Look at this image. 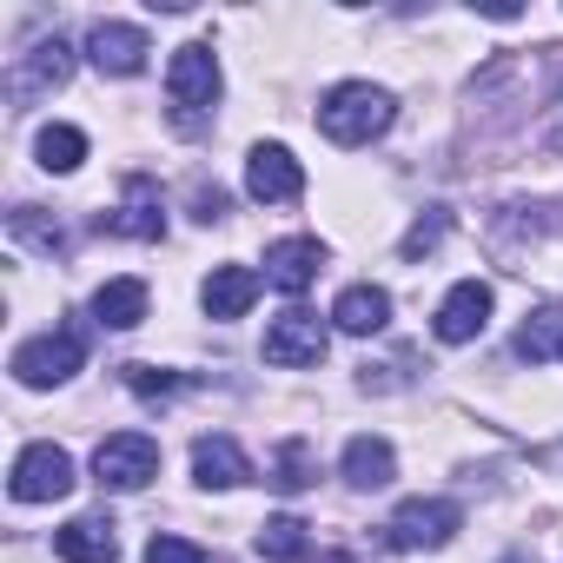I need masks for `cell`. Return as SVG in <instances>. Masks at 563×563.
<instances>
[{"label": "cell", "instance_id": "cell-2", "mask_svg": "<svg viewBox=\"0 0 563 563\" xmlns=\"http://www.w3.org/2000/svg\"><path fill=\"white\" fill-rule=\"evenodd\" d=\"M166 100H173V126L179 133H199L206 113L219 107V54L212 41H186L166 67Z\"/></svg>", "mask_w": 563, "mask_h": 563}, {"label": "cell", "instance_id": "cell-7", "mask_svg": "<svg viewBox=\"0 0 563 563\" xmlns=\"http://www.w3.org/2000/svg\"><path fill=\"white\" fill-rule=\"evenodd\" d=\"M8 490H14V504H54V497L74 490V457L60 444H27L14 457V484Z\"/></svg>", "mask_w": 563, "mask_h": 563}, {"label": "cell", "instance_id": "cell-15", "mask_svg": "<svg viewBox=\"0 0 563 563\" xmlns=\"http://www.w3.org/2000/svg\"><path fill=\"white\" fill-rule=\"evenodd\" d=\"M54 550H60V563H120L113 517H74V523H60Z\"/></svg>", "mask_w": 563, "mask_h": 563}, {"label": "cell", "instance_id": "cell-28", "mask_svg": "<svg viewBox=\"0 0 563 563\" xmlns=\"http://www.w3.org/2000/svg\"><path fill=\"white\" fill-rule=\"evenodd\" d=\"M225 212H232V199H225L219 186H192V219H199V225H219Z\"/></svg>", "mask_w": 563, "mask_h": 563}, {"label": "cell", "instance_id": "cell-18", "mask_svg": "<svg viewBox=\"0 0 563 563\" xmlns=\"http://www.w3.org/2000/svg\"><path fill=\"white\" fill-rule=\"evenodd\" d=\"M93 319L107 332H133L146 319V278H107V286L93 292Z\"/></svg>", "mask_w": 563, "mask_h": 563}, {"label": "cell", "instance_id": "cell-29", "mask_svg": "<svg viewBox=\"0 0 563 563\" xmlns=\"http://www.w3.org/2000/svg\"><path fill=\"white\" fill-rule=\"evenodd\" d=\"M543 146H550V153H563V93L543 107Z\"/></svg>", "mask_w": 563, "mask_h": 563}, {"label": "cell", "instance_id": "cell-21", "mask_svg": "<svg viewBox=\"0 0 563 563\" xmlns=\"http://www.w3.org/2000/svg\"><path fill=\"white\" fill-rule=\"evenodd\" d=\"M265 484H272V490H286V497L312 490V484H319V451H312L306 438H286V444L272 451V464H265Z\"/></svg>", "mask_w": 563, "mask_h": 563}, {"label": "cell", "instance_id": "cell-3", "mask_svg": "<svg viewBox=\"0 0 563 563\" xmlns=\"http://www.w3.org/2000/svg\"><path fill=\"white\" fill-rule=\"evenodd\" d=\"M87 365V325H54V332H41V339H27L21 352H14V378L27 385V391H47V385H67L74 372Z\"/></svg>", "mask_w": 563, "mask_h": 563}, {"label": "cell", "instance_id": "cell-26", "mask_svg": "<svg viewBox=\"0 0 563 563\" xmlns=\"http://www.w3.org/2000/svg\"><path fill=\"white\" fill-rule=\"evenodd\" d=\"M120 378H126V391H140V398H173V391H186V378L179 372H159V365H120Z\"/></svg>", "mask_w": 563, "mask_h": 563}, {"label": "cell", "instance_id": "cell-25", "mask_svg": "<svg viewBox=\"0 0 563 563\" xmlns=\"http://www.w3.org/2000/svg\"><path fill=\"white\" fill-rule=\"evenodd\" d=\"M444 232H451V212H444V206H431V212H418V219H411V232L398 239V252H405V265H418V258H431V252L444 245Z\"/></svg>", "mask_w": 563, "mask_h": 563}, {"label": "cell", "instance_id": "cell-16", "mask_svg": "<svg viewBox=\"0 0 563 563\" xmlns=\"http://www.w3.org/2000/svg\"><path fill=\"white\" fill-rule=\"evenodd\" d=\"M252 299H258V272H252V265H219V272L206 278V292H199L206 319H245Z\"/></svg>", "mask_w": 563, "mask_h": 563}, {"label": "cell", "instance_id": "cell-22", "mask_svg": "<svg viewBox=\"0 0 563 563\" xmlns=\"http://www.w3.org/2000/svg\"><path fill=\"white\" fill-rule=\"evenodd\" d=\"M8 232H14L27 252H41V258H60V252H67V225L47 219L41 206H14V212H8Z\"/></svg>", "mask_w": 563, "mask_h": 563}, {"label": "cell", "instance_id": "cell-27", "mask_svg": "<svg viewBox=\"0 0 563 563\" xmlns=\"http://www.w3.org/2000/svg\"><path fill=\"white\" fill-rule=\"evenodd\" d=\"M146 563H206V550L186 543V537H153L146 543Z\"/></svg>", "mask_w": 563, "mask_h": 563}, {"label": "cell", "instance_id": "cell-14", "mask_svg": "<svg viewBox=\"0 0 563 563\" xmlns=\"http://www.w3.org/2000/svg\"><path fill=\"white\" fill-rule=\"evenodd\" d=\"M192 477H199L206 490H239V484H252V464H245V451H239L232 438L206 431V438L192 444Z\"/></svg>", "mask_w": 563, "mask_h": 563}, {"label": "cell", "instance_id": "cell-9", "mask_svg": "<svg viewBox=\"0 0 563 563\" xmlns=\"http://www.w3.org/2000/svg\"><path fill=\"white\" fill-rule=\"evenodd\" d=\"M484 325H490V286L484 278H457V286L444 292V306H438V319H431L438 345H471Z\"/></svg>", "mask_w": 563, "mask_h": 563}, {"label": "cell", "instance_id": "cell-17", "mask_svg": "<svg viewBox=\"0 0 563 563\" xmlns=\"http://www.w3.org/2000/svg\"><path fill=\"white\" fill-rule=\"evenodd\" d=\"M332 325L352 332V339L385 332V325H391V292H385V286H345L339 306H332Z\"/></svg>", "mask_w": 563, "mask_h": 563}, {"label": "cell", "instance_id": "cell-8", "mask_svg": "<svg viewBox=\"0 0 563 563\" xmlns=\"http://www.w3.org/2000/svg\"><path fill=\"white\" fill-rule=\"evenodd\" d=\"M67 74H74V47L54 34V41L27 47V54L8 67V100H14V107H27L34 93H47V87H67Z\"/></svg>", "mask_w": 563, "mask_h": 563}, {"label": "cell", "instance_id": "cell-19", "mask_svg": "<svg viewBox=\"0 0 563 563\" xmlns=\"http://www.w3.org/2000/svg\"><path fill=\"white\" fill-rule=\"evenodd\" d=\"M398 477V451L385 438H352L345 444V484L352 490H385Z\"/></svg>", "mask_w": 563, "mask_h": 563}, {"label": "cell", "instance_id": "cell-23", "mask_svg": "<svg viewBox=\"0 0 563 563\" xmlns=\"http://www.w3.org/2000/svg\"><path fill=\"white\" fill-rule=\"evenodd\" d=\"M550 352H563V306H543V312H530V319H523V332H517V358L543 365Z\"/></svg>", "mask_w": 563, "mask_h": 563}, {"label": "cell", "instance_id": "cell-4", "mask_svg": "<svg viewBox=\"0 0 563 563\" xmlns=\"http://www.w3.org/2000/svg\"><path fill=\"white\" fill-rule=\"evenodd\" d=\"M464 530V504L457 497H411L385 517V550H444Z\"/></svg>", "mask_w": 563, "mask_h": 563}, {"label": "cell", "instance_id": "cell-24", "mask_svg": "<svg viewBox=\"0 0 563 563\" xmlns=\"http://www.w3.org/2000/svg\"><path fill=\"white\" fill-rule=\"evenodd\" d=\"M34 153H41L47 173H74V166L87 159V133H80V126H41Z\"/></svg>", "mask_w": 563, "mask_h": 563}, {"label": "cell", "instance_id": "cell-5", "mask_svg": "<svg viewBox=\"0 0 563 563\" xmlns=\"http://www.w3.org/2000/svg\"><path fill=\"white\" fill-rule=\"evenodd\" d=\"M93 477H100V490H146L159 477V444L146 431H113L93 451Z\"/></svg>", "mask_w": 563, "mask_h": 563}, {"label": "cell", "instance_id": "cell-31", "mask_svg": "<svg viewBox=\"0 0 563 563\" xmlns=\"http://www.w3.org/2000/svg\"><path fill=\"white\" fill-rule=\"evenodd\" d=\"M325 563H365V556H345V550H339V556H325Z\"/></svg>", "mask_w": 563, "mask_h": 563}, {"label": "cell", "instance_id": "cell-30", "mask_svg": "<svg viewBox=\"0 0 563 563\" xmlns=\"http://www.w3.org/2000/svg\"><path fill=\"white\" fill-rule=\"evenodd\" d=\"M537 464H550V471H556V464H563V444H550V451H537Z\"/></svg>", "mask_w": 563, "mask_h": 563}, {"label": "cell", "instance_id": "cell-10", "mask_svg": "<svg viewBox=\"0 0 563 563\" xmlns=\"http://www.w3.org/2000/svg\"><path fill=\"white\" fill-rule=\"evenodd\" d=\"M146 34L133 27V21H93L87 27V60L100 67V74H113V80H133L140 67H146Z\"/></svg>", "mask_w": 563, "mask_h": 563}, {"label": "cell", "instance_id": "cell-20", "mask_svg": "<svg viewBox=\"0 0 563 563\" xmlns=\"http://www.w3.org/2000/svg\"><path fill=\"white\" fill-rule=\"evenodd\" d=\"M258 556H265V563H306V556H312V523L292 517V510L265 517V523H258Z\"/></svg>", "mask_w": 563, "mask_h": 563}, {"label": "cell", "instance_id": "cell-13", "mask_svg": "<svg viewBox=\"0 0 563 563\" xmlns=\"http://www.w3.org/2000/svg\"><path fill=\"white\" fill-rule=\"evenodd\" d=\"M319 272H325V245L319 239H278V245H265V286H278V292H306Z\"/></svg>", "mask_w": 563, "mask_h": 563}, {"label": "cell", "instance_id": "cell-1", "mask_svg": "<svg viewBox=\"0 0 563 563\" xmlns=\"http://www.w3.org/2000/svg\"><path fill=\"white\" fill-rule=\"evenodd\" d=\"M391 120H398V100L385 87H372V80H345V87H332L319 100V133L332 146H372Z\"/></svg>", "mask_w": 563, "mask_h": 563}, {"label": "cell", "instance_id": "cell-11", "mask_svg": "<svg viewBox=\"0 0 563 563\" xmlns=\"http://www.w3.org/2000/svg\"><path fill=\"white\" fill-rule=\"evenodd\" d=\"M245 192H252L258 206H286V199L306 192V173H299V159H292L286 146H252V159H245Z\"/></svg>", "mask_w": 563, "mask_h": 563}, {"label": "cell", "instance_id": "cell-6", "mask_svg": "<svg viewBox=\"0 0 563 563\" xmlns=\"http://www.w3.org/2000/svg\"><path fill=\"white\" fill-rule=\"evenodd\" d=\"M325 345H332V332H325V319H319V312H306V306L278 312V319L265 325V365L299 372V365H319V358H325Z\"/></svg>", "mask_w": 563, "mask_h": 563}, {"label": "cell", "instance_id": "cell-12", "mask_svg": "<svg viewBox=\"0 0 563 563\" xmlns=\"http://www.w3.org/2000/svg\"><path fill=\"white\" fill-rule=\"evenodd\" d=\"M100 225H107V232H120V239H166V206H159V186H153L146 173H133V179H126L120 212H107Z\"/></svg>", "mask_w": 563, "mask_h": 563}]
</instances>
